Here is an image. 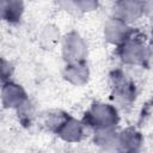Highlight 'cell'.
<instances>
[{"mask_svg":"<svg viewBox=\"0 0 153 153\" xmlns=\"http://www.w3.org/2000/svg\"><path fill=\"white\" fill-rule=\"evenodd\" d=\"M145 137L134 126L118 129V152H139L142 149Z\"/></svg>","mask_w":153,"mask_h":153,"instance_id":"10","label":"cell"},{"mask_svg":"<svg viewBox=\"0 0 153 153\" xmlns=\"http://www.w3.org/2000/svg\"><path fill=\"white\" fill-rule=\"evenodd\" d=\"M1 19L8 25H17L25 13V0H0Z\"/></svg>","mask_w":153,"mask_h":153,"instance_id":"12","label":"cell"},{"mask_svg":"<svg viewBox=\"0 0 153 153\" xmlns=\"http://www.w3.org/2000/svg\"><path fill=\"white\" fill-rule=\"evenodd\" d=\"M81 120L84 121L87 129L92 131L98 129L118 128L121 122V112L120 108L112 102L109 103L94 100L84 111Z\"/></svg>","mask_w":153,"mask_h":153,"instance_id":"3","label":"cell"},{"mask_svg":"<svg viewBox=\"0 0 153 153\" xmlns=\"http://www.w3.org/2000/svg\"><path fill=\"white\" fill-rule=\"evenodd\" d=\"M60 11L71 16H84L96 12L100 6V0H55Z\"/></svg>","mask_w":153,"mask_h":153,"instance_id":"11","label":"cell"},{"mask_svg":"<svg viewBox=\"0 0 153 153\" xmlns=\"http://www.w3.org/2000/svg\"><path fill=\"white\" fill-rule=\"evenodd\" d=\"M44 124L60 141L65 143L81 142L87 131V127L81 118L60 109L48 111L44 117Z\"/></svg>","mask_w":153,"mask_h":153,"instance_id":"1","label":"cell"},{"mask_svg":"<svg viewBox=\"0 0 153 153\" xmlns=\"http://www.w3.org/2000/svg\"><path fill=\"white\" fill-rule=\"evenodd\" d=\"M92 143L105 152H118V128L93 130Z\"/></svg>","mask_w":153,"mask_h":153,"instance_id":"13","label":"cell"},{"mask_svg":"<svg viewBox=\"0 0 153 153\" xmlns=\"http://www.w3.org/2000/svg\"><path fill=\"white\" fill-rule=\"evenodd\" d=\"M149 112H151V115L153 116V100H152V103H151V105H149Z\"/></svg>","mask_w":153,"mask_h":153,"instance_id":"18","label":"cell"},{"mask_svg":"<svg viewBox=\"0 0 153 153\" xmlns=\"http://www.w3.org/2000/svg\"><path fill=\"white\" fill-rule=\"evenodd\" d=\"M145 17L153 18V0H143Z\"/></svg>","mask_w":153,"mask_h":153,"instance_id":"16","label":"cell"},{"mask_svg":"<svg viewBox=\"0 0 153 153\" xmlns=\"http://www.w3.org/2000/svg\"><path fill=\"white\" fill-rule=\"evenodd\" d=\"M115 56L121 66L128 69L143 68L151 62L147 41L135 32L126 42L115 48Z\"/></svg>","mask_w":153,"mask_h":153,"instance_id":"4","label":"cell"},{"mask_svg":"<svg viewBox=\"0 0 153 153\" xmlns=\"http://www.w3.org/2000/svg\"><path fill=\"white\" fill-rule=\"evenodd\" d=\"M62 79L74 87H82L91 79V69L87 61L65 62L61 71Z\"/></svg>","mask_w":153,"mask_h":153,"instance_id":"9","label":"cell"},{"mask_svg":"<svg viewBox=\"0 0 153 153\" xmlns=\"http://www.w3.org/2000/svg\"><path fill=\"white\" fill-rule=\"evenodd\" d=\"M61 32L59 30V27L54 24H47L42 27L41 32H39V42L43 47L45 48H53L56 44H60L61 41Z\"/></svg>","mask_w":153,"mask_h":153,"instance_id":"14","label":"cell"},{"mask_svg":"<svg viewBox=\"0 0 153 153\" xmlns=\"http://www.w3.org/2000/svg\"><path fill=\"white\" fill-rule=\"evenodd\" d=\"M29 104H30L29 93L22 84L17 82L12 79L2 81L1 105L5 110L19 112Z\"/></svg>","mask_w":153,"mask_h":153,"instance_id":"6","label":"cell"},{"mask_svg":"<svg viewBox=\"0 0 153 153\" xmlns=\"http://www.w3.org/2000/svg\"><path fill=\"white\" fill-rule=\"evenodd\" d=\"M108 84L111 102L122 110L131 109L139 97V86L129 69L126 67L112 69L109 73Z\"/></svg>","mask_w":153,"mask_h":153,"instance_id":"2","label":"cell"},{"mask_svg":"<svg viewBox=\"0 0 153 153\" xmlns=\"http://www.w3.org/2000/svg\"><path fill=\"white\" fill-rule=\"evenodd\" d=\"M13 73V66L10 61H7L6 59L1 60V74H2V81L10 80Z\"/></svg>","mask_w":153,"mask_h":153,"instance_id":"15","label":"cell"},{"mask_svg":"<svg viewBox=\"0 0 153 153\" xmlns=\"http://www.w3.org/2000/svg\"><path fill=\"white\" fill-rule=\"evenodd\" d=\"M147 44H148V51H149V59H151V62H153V32L149 37V39L147 41Z\"/></svg>","mask_w":153,"mask_h":153,"instance_id":"17","label":"cell"},{"mask_svg":"<svg viewBox=\"0 0 153 153\" xmlns=\"http://www.w3.org/2000/svg\"><path fill=\"white\" fill-rule=\"evenodd\" d=\"M60 53L65 62L87 61L90 47L86 38L75 29L65 32L60 41Z\"/></svg>","mask_w":153,"mask_h":153,"instance_id":"5","label":"cell"},{"mask_svg":"<svg viewBox=\"0 0 153 153\" xmlns=\"http://www.w3.org/2000/svg\"><path fill=\"white\" fill-rule=\"evenodd\" d=\"M134 32L135 30L131 27L130 24L112 14L104 22L102 29L104 41L115 48L126 42L129 37H131Z\"/></svg>","mask_w":153,"mask_h":153,"instance_id":"7","label":"cell"},{"mask_svg":"<svg viewBox=\"0 0 153 153\" xmlns=\"http://www.w3.org/2000/svg\"><path fill=\"white\" fill-rule=\"evenodd\" d=\"M111 14L133 25L145 17L143 0H114Z\"/></svg>","mask_w":153,"mask_h":153,"instance_id":"8","label":"cell"}]
</instances>
